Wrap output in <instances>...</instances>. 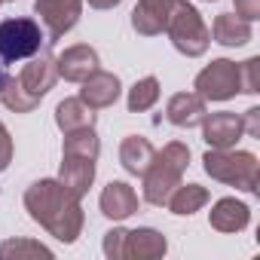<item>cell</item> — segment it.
<instances>
[{
  "mask_svg": "<svg viewBox=\"0 0 260 260\" xmlns=\"http://www.w3.org/2000/svg\"><path fill=\"white\" fill-rule=\"evenodd\" d=\"M25 208H28L34 223H40L49 236H55L64 245L77 242V236L83 233V220L86 217H83L80 199L58 178L34 181L25 190Z\"/></svg>",
  "mask_w": 260,
  "mask_h": 260,
  "instance_id": "1",
  "label": "cell"
},
{
  "mask_svg": "<svg viewBox=\"0 0 260 260\" xmlns=\"http://www.w3.org/2000/svg\"><path fill=\"white\" fill-rule=\"evenodd\" d=\"M55 80H58L55 55L49 49H40L37 55H31V61L22 68L19 77H7L4 89H0V101L13 113H31L40 104V98L55 86Z\"/></svg>",
  "mask_w": 260,
  "mask_h": 260,
  "instance_id": "2",
  "label": "cell"
},
{
  "mask_svg": "<svg viewBox=\"0 0 260 260\" xmlns=\"http://www.w3.org/2000/svg\"><path fill=\"white\" fill-rule=\"evenodd\" d=\"M187 166H190V147L187 144L172 141L162 150H156L150 166H147V172L141 175V181H144V202L166 205L169 196L175 193V187L181 184Z\"/></svg>",
  "mask_w": 260,
  "mask_h": 260,
  "instance_id": "3",
  "label": "cell"
},
{
  "mask_svg": "<svg viewBox=\"0 0 260 260\" xmlns=\"http://www.w3.org/2000/svg\"><path fill=\"white\" fill-rule=\"evenodd\" d=\"M202 166H205V172L214 178V181H220V184H230V187H239V190H245V193H257V187H260V162H257V156L254 153H248V150H233V147H226V150H208L205 156H202Z\"/></svg>",
  "mask_w": 260,
  "mask_h": 260,
  "instance_id": "4",
  "label": "cell"
},
{
  "mask_svg": "<svg viewBox=\"0 0 260 260\" xmlns=\"http://www.w3.org/2000/svg\"><path fill=\"white\" fill-rule=\"evenodd\" d=\"M166 34H169L172 46L187 58L205 55V49L211 43V31L205 28L199 10L193 4H187V0H175V7L169 13V22H166Z\"/></svg>",
  "mask_w": 260,
  "mask_h": 260,
  "instance_id": "5",
  "label": "cell"
},
{
  "mask_svg": "<svg viewBox=\"0 0 260 260\" xmlns=\"http://www.w3.org/2000/svg\"><path fill=\"white\" fill-rule=\"evenodd\" d=\"M46 43V34L37 19H7L0 22V61L16 64L37 55Z\"/></svg>",
  "mask_w": 260,
  "mask_h": 260,
  "instance_id": "6",
  "label": "cell"
},
{
  "mask_svg": "<svg viewBox=\"0 0 260 260\" xmlns=\"http://www.w3.org/2000/svg\"><path fill=\"white\" fill-rule=\"evenodd\" d=\"M196 95H202L205 101H226L239 92V64L230 58H217L211 61L205 71L196 74L193 83Z\"/></svg>",
  "mask_w": 260,
  "mask_h": 260,
  "instance_id": "7",
  "label": "cell"
},
{
  "mask_svg": "<svg viewBox=\"0 0 260 260\" xmlns=\"http://www.w3.org/2000/svg\"><path fill=\"white\" fill-rule=\"evenodd\" d=\"M34 13L40 16V28L49 37L46 43H55L80 22L83 0H37Z\"/></svg>",
  "mask_w": 260,
  "mask_h": 260,
  "instance_id": "8",
  "label": "cell"
},
{
  "mask_svg": "<svg viewBox=\"0 0 260 260\" xmlns=\"http://www.w3.org/2000/svg\"><path fill=\"white\" fill-rule=\"evenodd\" d=\"M199 125H202V138H205V144H208V147H214V150L236 147V141L245 135V128H242V116H239V113H230V110L205 113V119H202Z\"/></svg>",
  "mask_w": 260,
  "mask_h": 260,
  "instance_id": "9",
  "label": "cell"
},
{
  "mask_svg": "<svg viewBox=\"0 0 260 260\" xmlns=\"http://www.w3.org/2000/svg\"><path fill=\"white\" fill-rule=\"evenodd\" d=\"M101 64L98 52L89 46V43H77V46H68L61 55H55V68H58V77H64L68 83H83L89 74H95Z\"/></svg>",
  "mask_w": 260,
  "mask_h": 260,
  "instance_id": "10",
  "label": "cell"
},
{
  "mask_svg": "<svg viewBox=\"0 0 260 260\" xmlns=\"http://www.w3.org/2000/svg\"><path fill=\"white\" fill-rule=\"evenodd\" d=\"M77 98H80L83 104H89L92 110H104V107L116 104V98H119V77L98 68L95 74H89V77L83 80V89H80Z\"/></svg>",
  "mask_w": 260,
  "mask_h": 260,
  "instance_id": "11",
  "label": "cell"
},
{
  "mask_svg": "<svg viewBox=\"0 0 260 260\" xmlns=\"http://www.w3.org/2000/svg\"><path fill=\"white\" fill-rule=\"evenodd\" d=\"M58 181L77 196L83 199L95 181V156H80V153H61V172Z\"/></svg>",
  "mask_w": 260,
  "mask_h": 260,
  "instance_id": "12",
  "label": "cell"
},
{
  "mask_svg": "<svg viewBox=\"0 0 260 260\" xmlns=\"http://www.w3.org/2000/svg\"><path fill=\"white\" fill-rule=\"evenodd\" d=\"M101 214L110 217V220H125V217H132L138 211V193L128 187L125 181H110L104 190H101Z\"/></svg>",
  "mask_w": 260,
  "mask_h": 260,
  "instance_id": "13",
  "label": "cell"
},
{
  "mask_svg": "<svg viewBox=\"0 0 260 260\" xmlns=\"http://www.w3.org/2000/svg\"><path fill=\"white\" fill-rule=\"evenodd\" d=\"M169 251V242L153 226L125 230V260H156Z\"/></svg>",
  "mask_w": 260,
  "mask_h": 260,
  "instance_id": "14",
  "label": "cell"
},
{
  "mask_svg": "<svg viewBox=\"0 0 260 260\" xmlns=\"http://www.w3.org/2000/svg\"><path fill=\"white\" fill-rule=\"evenodd\" d=\"M172 7H175V0H138V7L132 10V28H135L141 37H156V34H162Z\"/></svg>",
  "mask_w": 260,
  "mask_h": 260,
  "instance_id": "15",
  "label": "cell"
},
{
  "mask_svg": "<svg viewBox=\"0 0 260 260\" xmlns=\"http://www.w3.org/2000/svg\"><path fill=\"white\" fill-rule=\"evenodd\" d=\"M205 113H208L205 98L196 95V92H178V95H172L169 104H166V116H169V122L178 125V128H193V125H199V122L205 119Z\"/></svg>",
  "mask_w": 260,
  "mask_h": 260,
  "instance_id": "16",
  "label": "cell"
},
{
  "mask_svg": "<svg viewBox=\"0 0 260 260\" xmlns=\"http://www.w3.org/2000/svg\"><path fill=\"white\" fill-rule=\"evenodd\" d=\"M208 223L217 230V233H242L248 223H251V208L233 196L226 199H217L211 214H208Z\"/></svg>",
  "mask_w": 260,
  "mask_h": 260,
  "instance_id": "17",
  "label": "cell"
},
{
  "mask_svg": "<svg viewBox=\"0 0 260 260\" xmlns=\"http://www.w3.org/2000/svg\"><path fill=\"white\" fill-rule=\"evenodd\" d=\"M153 153H156L153 144H150L147 138H141V135H128V138H122V144H119V162H122V169H125L128 175H135V178H141V175L147 172Z\"/></svg>",
  "mask_w": 260,
  "mask_h": 260,
  "instance_id": "18",
  "label": "cell"
},
{
  "mask_svg": "<svg viewBox=\"0 0 260 260\" xmlns=\"http://www.w3.org/2000/svg\"><path fill=\"white\" fill-rule=\"evenodd\" d=\"M211 37L220 46H245L251 40V22H245L236 13H220L211 25Z\"/></svg>",
  "mask_w": 260,
  "mask_h": 260,
  "instance_id": "19",
  "label": "cell"
},
{
  "mask_svg": "<svg viewBox=\"0 0 260 260\" xmlns=\"http://www.w3.org/2000/svg\"><path fill=\"white\" fill-rule=\"evenodd\" d=\"M55 122H58L61 132L68 135V132H77V128L95 125V110L89 104H83L80 98H64L55 107Z\"/></svg>",
  "mask_w": 260,
  "mask_h": 260,
  "instance_id": "20",
  "label": "cell"
},
{
  "mask_svg": "<svg viewBox=\"0 0 260 260\" xmlns=\"http://www.w3.org/2000/svg\"><path fill=\"white\" fill-rule=\"evenodd\" d=\"M208 202V190L205 187H199V184H178L175 187V193L169 196V208H172V214H181V217H190V214H196L202 205Z\"/></svg>",
  "mask_w": 260,
  "mask_h": 260,
  "instance_id": "21",
  "label": "cell"
},
{
  "mask_svg": "<svg viewBox=\"0 0 260 260\" xmlns=\"http://www.w3.org/2000/svg\"><path fill=\"white\" fill-rule=\"evenodd\" d=\"M159 101V80L156 77H144L128 89V110L132 113H144Z\"/></svg>",
  "mask_w": 260,
  "mask_h": 260,
  "instance_id": "22",
  "label": "cell"
},
{
  "mask_svg": "<svg viewBox=\"0 0 260 260\" xmlns=\"http://www.w3.org/2000/svg\"><path fill=\"white\" fill-rule=\"evenodd\" d=\"M25 257H52V251L34 239H7L0 245V260H25Z\"/></svg>",
  "mask_w": 260,
  "mask_h": 260,
  "instance_id": "23",
  "label": "cell"
},
{
  "mask_svg": "<svg viewBox=\"0 0 260 260\" xmlns=\"http://www.w3.org/2000/svg\"><path fill=\"white\" fill-rule=\"evenodd\" d=\"M98 150H101V144H98V135H95V125L77 128V132H68L64 135L61 153H80V156H95L98 159Z\"/></svg>",
  "mask_w": 260,
  "mask_h": 260,
  "instance_id": "24",
  "label": "cell"
},
{
  "mask_svg": "<svg viewBox=\"0 0 260 260\" xmlns=\"http://www.w3.org/2000/svg\"><path fill=\"white\" fill-rule=\"evenodd\" d=\"M239 92L245 95L260 92V58H248L239 64Z\"/></svg>",
  "mask_w": 260,
  "mask_h": 260,
  "instance_id": "25",
  "label": "cell"
},
{
  "mask_svg": "<svg viewBox=\"0 0 260 260\" xmlns=\"http://www.w3.org/2000/svg\"><path fill=\"white\" fill-rule=\"evenodd\" d=\"M104 257H110V260H125V230H122V226L104 233Z\"/></svg>",
  "mask_w": 260,
  "mask_h": 260,
  "instance_id": "26",
  "label": "cell"
},
{
  "mask_svg": "<svg viewBox=\"0 0 260 260\" xmlns=\"http://www.w3.org/2000/svg\"><path fill=\"white\" fill-rule=\"evenodd\" d=\"M13 162V138H10V128L0 122V172H7Z\"/></svg>",
  "mask_w": 260,
  "mask_h": 260,
  "instance_id": "27",
  "label": "cell"
},
{
  "mask_svg": "<svg viewBox=\"0 0 260 260\" xmlns=\"http://www.w3.org/2000/svg\"><path fill=\"white\" fill-rule=\"evenodd\" d=\"M236 16H242L245 22H257L260 19V0H233Z\"/></svg>",
  "mask_w": 260,
  "mask_h": 260,
  "instance_id": "28",
  "label": "cell"
},
{
  "mask_svg": "<svg viewBox=\"0 0 260 260\" xmlns=\"http://www.w3.org/2000/svg\"><path fill=\"white\" fill-rule=\"evenodd\" d=\"M242 128L248 138H260V107H251L242 113Z\"/></svg>",
  "mask_w": 260,
  "mask_h": 260,
  "instance_id": "29",
  "label": "cell"
},
{
  "mask_svg": "<svg viewBox=\"0 0 260 260\" xmlns=\"http://www.w3.org/2000/svg\"><path fill=\"white\" fill-rule=\"evenodd\" d=\"M119 4H122V0H89V7H95V10H113Z\"/></svg>",
  "mask_w": 260,
  "mask_h": 260,
  "instance_id": "30",
  "label": "cell"
},
{
  "mask_svg": "<svg viewBox=\"0 0 260 260\" xmlns=\"http://www.w3.org/2000/svg\"><path fill=\"white\" fill-rule=\"evenodd\" d=\"M4 83H7V71H4V61H0V89H4Z\"/></svg>",
  "mask_w": 260,
  "mask_h": 260,
  "instance_id": "31",
  "label": "cell"
},
{
  "mask_svg": "<svg viewBox=\"0 0 260 260\" xmlns=\"http://www.w3.org/2000/svg\"><path fill=\"white\" fill-rule=\"evenodd\" d=\"M4 4H10V0H0V7H4Z\"/></svg>",
  "mask_w": 260,
  "mask_h": 260,
  "instance_id": "32",
  "label": "cell"
},
{
  "mask_svg": "<svg viewBox=\"0 0 260 260\" xmlns=\"http://www.w3.org/2000/svg\"><path fill=\"white\" fill-rule=\"evenodd\" d=\"M208 4H211V0H208Z\"/></svg>",
  "mask_w": 260,
  "mask_h": 260,
  "instance_id": "33",
  "label": "cell"
}]
</instances>
